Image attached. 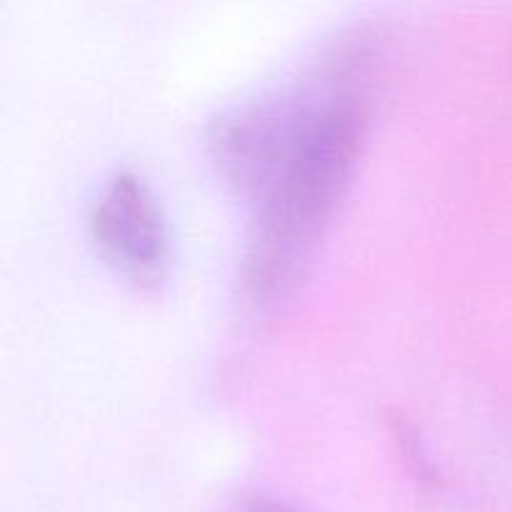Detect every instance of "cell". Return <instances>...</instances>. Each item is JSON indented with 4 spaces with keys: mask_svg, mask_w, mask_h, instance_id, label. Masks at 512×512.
I'll return each mask as SVG.
<instances>
[{
    "mask_svg": "<svg viewBox=\"0 0 512 512\" xmlns=\"http://www.w3.org/2000/svg\"><path fill=\"white\" fill-rule=\"evenodd\" d=\"M90 233L100 253L128 278L148 283L168 263V223L153 185L138 170H115L90 208Z\"/></svg>",
    "mask_w": 512,
    "mask_h": 512,
    "instance_id": "7a4b0ae2",
    "label": "cell"
},
{
    "mask_svg": "<svg viewBox=\"0 0 512 512\" xmlns=\"http://www.w3.org/2000/svg\"><path fill=\"white\" fill-rule=\"evenodd\" d=\"M375 73L378 40L358 28L293 85L210 125V153L250 208L240 273L250 303L288 293L313 258L363 153Z\"/></svg>",
    "mask_w": 512,
    "mask_h": 512,
    "instance_id": "6da1fadb",
    "label": "cell"
},
{
    "mask_svg": "<svg viewBox=\"0 0 512 512\" xmlns=\"http://www.w3.org/2000/svg\"><path fill=\"white\" fill-rule=\"evenodd\" d=\"M235 512H300V510H295L293 505L283 503V500L270 498V495L265 493H250L238 500Z\"/></svg>",
    "mask_w": 512,
    "mask_h": 512,
    "instance_id": "3957f363",
    "label": "cell"
}]
</instances>
